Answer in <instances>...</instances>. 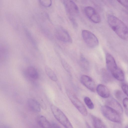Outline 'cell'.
<instances>
[{"instance_id": "277c9868", "label": "cell", "mask_w": 128, "mask_h": 128, "mask_svg": "<svg viewBox=\"0 0 128 128\" xmlns=\"http://www.w3.org/2000/svg\"><path fill=\"white\" fill-rule=\"evenodd\" d=\"M83 39L86 45L91 48H94L98 45V40L96 36L91 32L84 30L82 32Z\"/></svg>"}, {"instance_id": "7a4b0ae2", "label": "cell", "mask_w": 128, "mask_h": 128, "mask_svg": "<svg viewBox=\"0 0 128 128\" xmlns=\"http://www.w3.org/2000/svg\"><path fill=\"white\" fill-rule=\"evenodd\" d=\"M101 110L104 116L108 120L117 123L121 122L120 114L110 106L107 105L103 106L101 107Z\"/></svg>"}, {"instance_id": "5bb4252c", "label": "cell", "mask_w": 128, "mask_h": 128, "mask_svg": "<svg viewBox=\"0 0 128 128\" xmlns=\"http://www.w3.org/2000/svg\"><path fill=\"white\" fill-rule=\"evenodd\" d=\"M36 121L38 124L42 128H51L50 123L44 116L40 115L36 118Z\"/></svg>"}, {"instance_id": "9a60e30c", "label": "cell", "mask_w": 128, "mask_h": 128, "mask_svg": "<svg viewBox=\"0 0 128 128\" xmlns=\"http://www.w3.org/2000/svg\"><path fill=\"white\" fill-rule=\"evenodd\" d=\"M26 72L27 76L31 79L36 80L38 78V71L34 67H28L26 70Z\"/></svg>"}, {"instance_id": "8992f818", "label": "cell", "mask_w": 128, "mask_h": 128, "mask_svg": "<svg viewBox=\"0 0 128 128\" xmlns=\"http://www.w3.org/2000/svg\"><path fill=\"white\" fill-rule=\"evenodd\" d=\"M62 2L67 12L70 16H75L78 15V8L72 0H62Z\"/></svg>"}, {"instance_id": "4316f807", "label": "cell", "mask_w": 128, "mask_h": 128, "mask_svg": "<svg viewBox=\"0 0 128 128\" xmlns=\"http://www.w3.org/2000/svg\"><path fill=\"white\" fill-rule=\"evenodd\" d=\"M51 128H60V127L58 124L52 122L50 123Z\"/></svg>"}, {"instance_id": "d4e9b609", "label": "cell", "mask_w": 128, "mask_h": 128, "mask_svg": "<svg viewBox=\"0 0 128 128\" xmlns=\"http://www.w3.org/2000/svg\"><path fill=\"white\" fill-rule=\"evenodd\" d=\"M123 6L128 10V0H116Z\"/></svg>"}, {"instance_id": "44dd1931", "label": "cell", "mask_w": 128, "mask_h": 128, "mask_svg": "<svg viewBox=\"0 0 128 128\" xmlns=\"http://www.w3.org/2000/svg\"><path fill=\"white\" fill-rule=\"evenodd\" d=\"M61 62L62 65L66 70L68 72H70V68L68 64L63 59L61 60Z\"/></svg>"}, {"instance_id": "9c48e42d", "label": "cell", "mask_w": 128, "mask_h": 128, "mask_svg": "<svg viewBox=\"0 0 128 128\" xmlns=\"http://www.w3.org/2000/svg\"><path fill=\"white\" fill-rule=\"evenodd\" d=\"M81 83L87 88L93 92L96 90V84L93 79L90 76L86 75H82L80 78Z\"/></svg>"}, {"instance_id": "d6986e66", "label": "cell", "mask_w": 128, "mask_h": 128, "mask_svg": "<svg viewBox=\"0 0 128 128\" xmlns=\"http://www.w3.org/2000/svg\"><path fill=\"white\" fill-rule=\"evenodd\" d=\"M84 101L88 108L90 109L94 108V104L91 99L88 97H86L84 98Z\"/></svg>"}, {"instance_id": "7c38bea8", "label": "cell", "mask_w": 128, "mask_h": 128, "mask_svg": "<svg viewBox=\"0 0 128 128\" xmlns=\"http://www.w3.org/2000/svg\"><path fill=\"white\" fill-rule=\"evenodd\" d=\"M96 90L98 94L103 98H107L110 96L109 90L104 85H98L96 87Z\"/></svg>"}, {"instance_id": "8fae6325", "label": "cell", "mask_w": 128, "mask_h": 128, "mask_svg": "<svg viewBox=\"0 0 128 128\" xmlns=\"http://www.w3.org/2000/svg\"><path fill=\"white\" fill-rule=\"evenodd\" d=\"M107 105L117 112L120 114L123 113V109L120 104L115 99L111 98L107 101Z\"/></svg>"}, {"instance_id": "6da1fadb", "label": "cell", "mask_w": 128, "mask_h": 128, "mask_svg": "<svg viewBox=\"0 0 128 128\" xmlns=\"http://www.w3.org/2000/svg\"><path fill=\"white\" fill-rule=\"evenodd\" d=\"M107 21L110 28L120 38L128 40V27L124 22L111 14L108 16Z\"/></svg>"}, {"instance_id": "2e32d148", "label": "cell", "mask_w": 128, "mask_h": 128, "mask_svg": "<svg viewBox=\"0 0 128 128\" xmlns=\"http://www.w3.org/2000/svg\"><path fill=\"white\" fill-rule=\"evenodd\" d=\"M80 63L82 68L84 70L88 71L90 69L89 62L82 54H81L80 56Z\"/></svg>"}, {"instance_id": "ac0fdd59", "label": "cell", "mask_w": 128, "mask_h": 128, "mask_svg": "<svg viewBox=\"0 0 128 128\" xmlns=\"http://www.w3.org/2000/svg\"><path fill=\"white\" fill-rule=\"evenodd\" d=\"M45 70L46 74L54 82H56L58 80L56 74L48 66H46L45 68Z\"/></svg>"}, {"instance_id": "cb8c5ba5", "label": "cell", "mask_w": 128, "mask_h": 128, "mask_svg": "<svg viewBox=\"0 0 128 128\" xmlns=\"http://www.w3.org/2000/svg\"><path fill=\"white\" fill-rule=\"evenodd\" d=\"M121 88L123 92L128 96V84L123 83L121 85Z\"/></svg>"}, {"instance_id": "7402d4cb", "label": "cell", "mask_w": 128, "mask_h": 128, "mask_svg": "<svg viewBox=\"0 0 128 128\" xmlns=\"http://www.w3.org/2000/svg\"><path fill=\"white\" fill-rule=\"evenodd\" d=\"M123 103L126 113L128 116V98H124L123 100Z\"/></svg>"}, {"instance_id": "4fadbf2b", "label": "cell", "mask_w": 128, "mask_h": 128, "mask_svg": "<svg viewBox=\"0 0 128 128\" xmlns=\"http://www.w3.org/2000/svg\"><path fill=\"white\" fill-rule=\"evenodd\" d=\"M28 106L32 111L36 112H38L40 111L41 106L39 103L36 100L30 98L28 100Z\"/></svg>"}, {"instance_id": "30bf717a", "label": "cell", "mask_w": 128, "mask_h": 128, "mask_svg": "<svg viewBox=\"0 0 128 128\" xmlns=\"http://www.w3.org/2000/svg\"><path fill=\"white\" fill-rule=\"evenodd\" d=\"M106 59L107 68L110 72L118 68V67L114 58L111 54L108 53L106 54Z\"/></svg>"}, {"instance_id": "484cf974", "label": "cell", "mask_w": 128, "mask_h": 128, "mask_svg": "<svg viewBox=\"0 0 128 128\" xmlns=\"http://www.w3.org/2000/svg\"><path fill=\"white\" fill-rule=\"evenodd\" d=\"M122 92L119 90H116L115 92L116 98L119 100H121L122 98Z\"/></svg>"}, {"instance_id": "ffe728a7", "label": "cell", "mask_w": 128, "mask_h": 128, "mask_svg": "<svg viewBox=\"0 0 128 128\" xmlns=\"http://www.w3.org/2000/svg\"><path fill=\"white\" fill-rule=\"evenodd\" d=\"M40 4L43 6L46 7H49L52 4V0H38Z\"/></svg>"}, {"instance_id": "3957f363", "label": "cell", "mask_w": 128, "mask_h": 128, "mask_svg": "<svg viewBox=\"0 0 128 128\" xmlns=\"http://www.w3.org/2000/svg\"><path fill=\"white\" fill-rule=\"evenodd\" d=\"M51 109L52 112L56 119L66 128H72L70 122L64 113L55 106L51 105Z\"/></svg>"}, {"instance_id": "ba28073f", "label": "cell", "mask_w": 128, "mask_h": 128, "mask_svg": "<svg viewBox=\"0 0 128 128\" xmlns=\"http://www.w3.org/2000/svg\"><path fill=\"white\" fill-rule=\"evenodd\" d=\"M84 10L86 16L92 22L95 23H98L100 22V16L94 8L90 6H87L85 8Z\"/></svg>"}, {"instance_id": "52a82bcc", "label": "cell", "mask_w": 128, "mask_h": 128, "mask_svg": "<svg viewBox=\"0 0 128 128\" xmlns=\"http://www.w3.org/2000/svg\"><path fill=\"white\" fill-rule=\"evenodd\" d=\"M55 35L56 38L61 41L67 43L72 42V39L68 33L62 27H59L56 29Z\"/></svg>"}, {"instance_id": "603a6c76", "label": "cell", "mask_w": 128, "mask_h": 128, "mask_svg": "<svg viewBox=\"0 0 128 128\" xmlns=\"http://www.w3.org/2000/svg\"><path fill=\"white\" fill-rule=\"evenodd\" d=\"M102 77L104 81L105 82H109L110 79L106 72L103 71L102 73Z\"/></svg>"}, {"instance_id": "5b68a950", "label": "cell", "mask_w": 128, "mask_h": 128, "mask_svg": "<svg viewBox=\"0 0 128 128\" xmlns=\"http://www.w3.org/2000/svg\"><path fill=\"white\" fill-rule=\"evenodd\" d=\"M67 95L72 103L80 113L83 116L88 114L86 109L84 105L76 96L69 91H67Z\"/></svg>"}, {"instance_id": "e0dca14e", "label": "cell", "mask_w": 128, "mask_h": 128, "mask_svg": "<svg viewBox=\"0 0 128 128\" xmlns=\"http://www.w3.org/2000/svg\"><path fill=\"white\" fill-rule=\"evenodd\" d=\"M92 123L94 128H106V126L104 123L99 118L92 115Z\"/></svg>"}]
</instances>
